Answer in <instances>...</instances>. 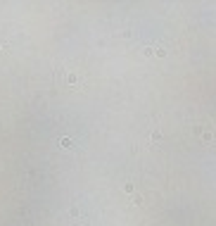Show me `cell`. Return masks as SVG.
<instances>
[{
	"label": "cell",
	"instance_id": "8992f818",
	"mask_svg": "<svg viewBox=\"0 0 216 226\" xmlns=\"http://www.w3.org/2000/svg\"><path fill=\"white\" fill-rule=\"evenodd\" d=\"M71 217H81V212H78V207H71V212H69Z\"/></svg>",
	"mask_w": 216,
	"mask_h": 226
},
{
	"label": "cell",
	"instance_id": "6da1fadb",
	"mask_svg": "<svg viewBox=\"0 0 216 226\" xmlns=\"http://www.w3.org/2000/svg\"><path fill=\"white\" fill-rule=\"evenodd\" d=\"M57 145H60V148H64V150H69V148H74V143H71V138H60V140H57Z\"/></svg>",
	"mask_w": 216,
	"mask_h": 226
},
{
	"label": "cell",
	"instance_id": "277c9868",
	"mask_svg": "<svg viewBox=\"0 0 216 226\" xmlns=\"http://www.w3.org/2000/svg\"><path fill=\"white\" fill-rule=\"evenodd\" d=\"M154 53H157V57H166V48H161V45H157Z\"/></svg>",
	"mask_w": 216,
	"mask_h": 226
},
{
	"label": "cell",
	"instance_id": "7a4b0ae2",
	"mask_svg": "<svg viewBox=\"0 0 216 226\" xmlns=\"http://www.w3.org/2000/svg\"><path fill=\"white\" fill-rule=\"evenodd\" d=\"M67 83H69V86H76V83H78V76H76V71H69V74H67Z\"/></svg>",
	"mask_w": 216,
	"mask_h": 226
},
{
	"label": "cell",
	"instance_id": "3957f363",
	"mask_svg": "<svg viewBox=\"0 0 216 226\" xmlns=\"http://www.w3.org/2000/svg\"><path fill=\"white\" fill-rule=\"evenodd\" d=\"M150 140H152V143H159V140H161V131H152Z\"/></svg>",
	"mask_w": 216,
	"mask_h": 226
},
{
	"label": "cell",
	"instance_id": "5b68a950",
	"mask_svg": "<svg viewBox=\"0 0 216 226\" xmlns=\"http://www.w3.org/2000/svg\"><path fill=\"white\" fill-rule=\"evenodd\" d=\"M202 140H204V143H209V140H214V133H212V131H204V136H202Z\"/></svg>",
	"mask_w": 216,
	"mask_h": 226
},
{
	"label": "cell",
	"instance_id": "52a82bcc",
	"mask_svg": "<svg viewBox=\"0 0 216 226\" xmlns=\"http://www.w3.org/2000/svg\"><path fill=\"white\" fill-rule=\"evenodd\" d=\"M0 50H2V45H0Z\"/></svg>",
	"mask_w": 216,
	"mask_h": 226
}]
</instances>
